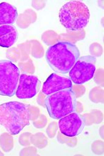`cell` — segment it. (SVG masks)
I'll list each match as a JSON object with an SVG mask.
<instances>
[{
  "instance_id": "obj_7",
  "label": "cell",
  "mask_w": 104,
  "mask_h": 156,
  "mask_svg": "<svg viewBox=\"0 0 104 156\" xmlns=\"http://www.w3.org/2000/svg\"><path fill=\"white\" fill-rule=\"evenodd\" d=\"M60 131L67 137L79 135L85 127L84 118L77 112H72L59 119Z\"/></svg>"
},
{
  "instance_id": "obj_11",
  "label": "cell",
  "mask_w": 104,
  "mask_h": 156,
  "mask_svg": "<svg viewBox=\"0 0 104 156\" xmlns=\"http://www.w3.org/2000/svg\"><path fill=\"white\" fill-rule=\"evenodd\" d=\"M17 18V9L6 2L0 3V26L13 24Z\"/></svg>"
},
{
  "instance_id": "obj_4",
  "label": "cell",
  "mask_w": 104,
  "mask_h": 156,
  "mask_svg": "<svg viewBox=\"0 0 104 156\" xmlns=\"http://www.w3.org/2000/svg\"><path fill=\"white\" fill-rule=\"evenodd\" d=\"M45 104L50 117L60 119L76 111L77 101L72 89L64 90L48 95Z\"/></svg>"
},
{
  "instance_id": "obj_3",
  "label": "cell",
  "mask_w": 104,
  "mask_h": 156,
  "mask_svg": "<svg viewBox=\"0 0 104 156\" xmlns=\"http://www.w3.org/2000/svg\"><path fill=\"white\" fill-rule=\"evenodd\" d=\"M90 11L83 2L72 1L63 5L59 11V20L69 31H79L87 26L90 20Z\"/></svg>"
},
{
  "instance_id": "obj_9",
  "label": "cell",
  "mask_w": 104,
  "mask_h": 156,
  "mask_svg": "<svg viewBox=\"0 0 104 156\" xmlns=\"http://www.w3.org/2000/svg\"><path fill=\"white\" fill-rule=\"evenodd\" d=\"M70 89H72V83L69 78L52 74L43 84L42 93L48 96L61 90Z\"/></svg>"
},
{
  "instance_id": "obj_5",
  "label": "cell",
  "mask_w": 104,
  "mask_h": 156,
  "mask_svg": "<svg viewBox=\"0 0 104 156\" xmlns=\"http://www.w3.org/2000/svg\"><path fill=\"white\" fill-rule=\"evenodd\" d=\"M20 72L11 60H0V95L13 97L16 95Z\"/></svg>"
},
{
  "instance_id": "obj_10",
  "label": "cell",
  "mask_w": 104,
  "mask_h": 156,
  "mask_svg": "<svg viewBox=\"0 0 104 156\" xmlns=\"http://www.w3.org/2000/svg\"><path fill=\"white\" fill-rule=\"evenodd\" d=\"M18 39V31L13 25L0 26V47H10Z\"/></svg>"
},
{
  "instance_id": "obj_6",
  "label": "cell",
  "mask_w": 104,
  "mask_h": 156,
  "mask_svg": "<svg viewBox=\"0 0 104 156\" xmlns=\"http://www.w3.org/2000/svg\"><path fill=\"white\" fill-rule=\"evenodd\" d=\"M96 58L92 56L79 58L70 73V79L75 85H83L91 80L96 71Z\"/></svg>"
},
{
  "instance_id": "obj_1",
  "label": "cell",
  "mask_w": 104,
  "mask_h": 156,
  "mask_svg": "<svg viewBox=\"0 0 104 156\" xmlns=\"http://www.w3.org/2000/svg\"><path fill=\"white\" fill-rule=\"evenodd\" d=\"M80 52L75 44L70 42H59L49 47L46 52V60L54 72L66 74L79 58Z\"/></svg>"
},
{
  "instance_id": "obj_2",
  "label": "cell",
  "mask_w": 104,
  "mask_h": 156,
  "mask_svg": "<svg viewBox=\"0 0 104 156\" xmlns=\"http://www.w3.org/2000/svg\"><path fill=\"white\" fill-rule=\"evenodd\" d=\"M30 117L29 107L22 103L11 101L0 105V125L12 135L29 126Z\"/></svg>"
},
{
  "instance_id": "obj_8",
  "label": "cell",
  "mask_w": 104,
  "mask_h": 156,
  "mask_svg": "<svg viewBox=\"0 0 104 156\" xmlns=\"http://www.w3.org/2000/svg\"><path fill=\"white\" fill-rule=\"evenodd\" d=\"M41 87V82L36 76L23 74L20 75L16 95L20 99L35 97Z\"/></svg>"
}]
</instances>
